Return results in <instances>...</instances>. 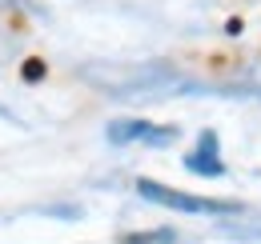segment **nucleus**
<instances>
[{"mask_svg":"<svg viewBox=\"0 0 261 244\" xmlns=\"http://www.w3.org/2000/svg\"><path fill=\"white\" fill-rule=\"evenodd\" d=\"M24 76H29V80H33V76H40V60H29V64H24Z\"/></svg>","mask_w":261,"mask_h":244,"instance_id":"nucleus-5","label":"nucleus"},{"mask_svg":"<svg viewBox=\"0 0 261 244\" xmlns=\"http://www.w3.org/2000/svg\"><path fill=\"white\" fill-rule=\"evenodd\" d=\"M185 164H189L193 172H209V176H221V172H225V164L217 160V136H213V132H205V136H201V152L189 156Z\"/></svg>","mask_w":261,"mask_h":244,"instance_id":"nucleus-3","label":"nucleus"},{"mask_svg":"<svg viewBox=\"0 0 261 244\" xmlns=\"http://www.w3.org/2000/svg\"><path fill=\"white\" fill-rule=\"evenodd\" d=\"M129 244H177V236L169 228H153V232H133Z\"/></svg>","mask_w":261,"mask_h":244,"instance_id":"nucleus-4","label":"nucleus"},{"mask_svg":"<svg viewBox=\"0 0 261 244\" xmlns=\"http://www.w3.org/2000/svg\"><path fill=\"white\" fill-rule=\"evenodd\" d=\"M177 136V128H157L149 120H117L109 124V140L113 144H129V140H149V144H169Z\"/></svg>","mask_w":261,"mask_h":244,"instance_id":"nucleus-2","label":"nucleus"},{"mask_svg":"<svg viewBox=\"0 0 261 244\" xmlns=\"http://www.w3.org/2000/svg\"><path fill=\"white\" fill-rule=\"evenodd\" d=\"M137 192L153 204L165 208H177V212H193V216H217V212H237L233 200H209V196H193V192H177V188H165L157 180H137Z\"/></svg>","mask_w":261,"mask_h":244,"instance_id":"nucleus-1","label":"nucleus"}]
</instances>
